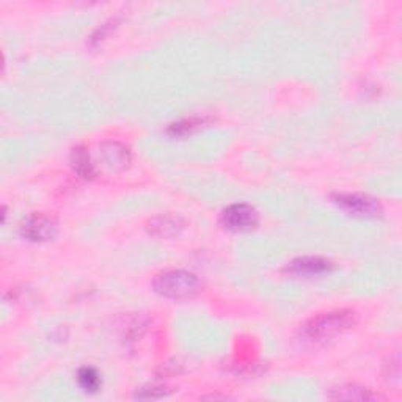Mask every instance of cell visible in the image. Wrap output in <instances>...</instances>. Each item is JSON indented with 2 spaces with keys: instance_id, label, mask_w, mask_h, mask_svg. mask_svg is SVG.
Masks as SVG:
<instances>
[{
  "instance_id": "obj_4",
  "label": "cell",
  "mask_w": 402,
  "mask_h": 402,
  "mask_svg": "<svg viewBox=\"0 0 402 402\" xmlns=\"http://www.w3.org/2000/svg\"><path fill=\"white\" fill-rule=\"evenodd\" d=\"M220 222L230 231H248L260 222V216L253 206L236 203L226 207L220 217Z\"/></svg>"
},
{
  "instance_id": "obj_5",
  "label": "cell",
  "mask_w": 402,
  "mask_h": 402,
  "mask_svg": "<svg viewBox=\"0 0 402 402\" xmlns=\"http://www.w3.org/2000/svg\"><path fill=\"white\" fill-rule=\"evenodd\" d=\"M57 232H59V223L46 214H31L21 226V234L31 242L52 241Z\"/></svg>"
},
{
  "instance_id": "obj_1",
  "label": "cell",
  "mask_w": 402,
  "mask_h": 402,
  "mask_svg": "<svg viewBox=\"0 0 402 402\" xmlns=\"http://www.w3.org/2000/svg\"><path fill=\"white\" fill-rule=\"evenodd\" d=\"M154 291L167 299H188L201 289V281L195 274L187 270H167L159 274L153 281Z\"/></svg>"
},
{
  "instance_id": "obj_6",
  "label": "cell",
  "mask_w": 402,
  "mask_h": 402,
  "mask_svg": "<svg viewBox=\"0 0 402 402\" xmlns=\"http://www.w3.org/2000/svg\"><path fill=\"white\" fill-rule=\"evenodd\" d=\"M332 269V262L319 256H304L291 261L286 266L285 272L292 276H316L329 272Z\"/></svg>"
},
{
  "instance_id": "obj_8",
  "label": "cell",
  "mask_w": 402,
  "mask_h": 402,
  "mask_svg": "<svg viewBox=\"0 0 402 402\" xmlns=\"http://www.w3.org/2000/svg\"><path fill=\"white\" fill-rule=\"evenodd\" d=\"M332 399H348V401H375L379 399V396L374 394L371 389L357 387V385H344L332 389L329 394Z\"/></svg>"
},
{
  "instance_id": "obj_7",
  "label": "cell",
  "mask_w": 402,
  "mask_h": 402,
  "mask_svg": "<svg viewBox=\"0 0 402 402\" xmlns=\"http://www.w3.org/2000/svg\"><path fill=\"white\" fill-rule=\"evenodd\" d=\"M184 228V223L179 217L159 216L149 222V232L159 237H172Z\"/></svg>"
},
{
  "instance_id": "obj_11",
  "label": "cell",
  "mask_w": 402,
  "mask_h": 402,
  "mask_svg": "<svg viewBox=\"0 0 402 402\" xmlns=\"http://www.w3.org/2000/svg\"><path fill=\"white\" fill-rule=\"evenodd\" d=\"M77 380L80 383V387L84 388L85 392H90V393L98 392V388L100 385V377L96 373V369L88 368V366L79 369Z\"/></svg>"
},
{
  "instance_id": "obj_12",
  "label": "cell",
  "mask_w": 402,
  "mask_h": 402,
  "mask_svg": "<svg viewBox=\"0 0 402 402\" xmlns=\"http://www.w3.org/2000/svg\"><path fill=\"white\" fill-rule=\"evenodd\" d=\"M204 119H200V118H191V119H184V121L181 123H176L173 126H170L168 132H172L174 135H182V134H187V132H191L192 129H197L200 128V124H203Z\"/></svg>"
},
{
  "instance_id": "obj_9",
  "label": "cell",
  "mask_w": 402,
  "mask_h": 402,
  "mask_svg": "<svg viewBox=\"0 0 402 402\" xmlns=\"http://www.w3.org/2000/svg\"><path fill=\"white\" fill-rule=\"evenodd\" d=\"M103 156L107 165L112 168L124 167L129 162V151L119 143H105L103 147Z\"/></svg>"
},
{
  "instance_id": "obj_3",
  "label": "cell",
  "mask_w": 402,
  "mask_h": 402,
  "mask_svg": "<svg viewBox=\"0 0 402 402\" xmlns=\"http://www.w3.org/2000/svg\"><path fill=\"white\" fill-rule=\"evenodd\" d=\"M333 203L343 211L357 217H379L382 206L377 200L358 193H336L332 197Z\"/></svg>"
},
{
  "instance_id": "obj_13",
  "label": "cell",
  "mask_w": 402,
  "mask_h": 402,
  "mask_svg": "<svg viewBox=\"0 0 402 402\" xmlns=\"http://www.w3.org/2000/svg\"><path fill=\"white\" fill-rule=\"evenodd\" d=\"M165 396V389L163 388H143L140 393H137V398L140 399H157Z\"/></svg>"
},
{
  "instance_id": "obj_10",
  "label": "cell",
  "mask_w": 402,
  "mask_h": 402,
  "mask_svg": "<svg viewBox=\"0 0 402 402\" xmlns=\"http://www.w3.org/2000/svg\"><path fill=\"white\" fill-rule=\"evenodd\" d=\"M71 162L75 172H77L82 178L91 179L94 176V167L90 161V154L84 147H77L73 149Z\"/></svg>"
},
{
  "instance_id": "obj_2",
  "label": "cell",
  "mask_w": 402,
  "mask_h": 402,
  "mask_svg": "<svg viewBox=\"0 0 402 402\" xmlns=\"http://www.w3.org/2000/svg\"><path fill=\"white\" fill-rule=\"evenodd\" d=\"M355 324V313L349 310L320 314L304 325V335L314 341L335 338Z\"/></svg>"
}]
</instances>
